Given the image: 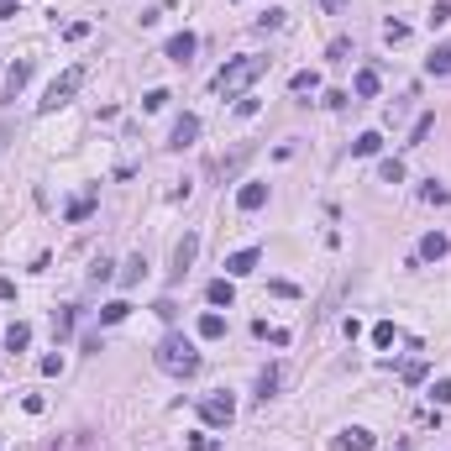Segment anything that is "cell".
Wrapping results in <instances>:
<instances>
[{"label":"cell","instance_id":"6da1fadb","mask_svg":"<svg viewBox=\"0 0 451 451\" xmlns=\"http://www.w3.org/2000/svg\"><path fill=\"white\" fill-rule=\"evenodd\" d=\"M153 362L168 373V378H194V373H200V352H194V341H189V336H178V331L158 341Z\"/></svg>","mask_w":451,"mask_h":451},{"label":"cell","instance_id":"7a4b0ae2","mask_svg":"<svg viewBox=\"0 0 451 451\" xmlns=\"http://www.w3.org/2000/svg\"><path fill=\"white\" fill-rule=\"evenodd\" d=\"M268 63H273V58H237V63H226V69L210 79V90L226 95V100H241V90H247L257 74H268Z\"/></svg>","mask_w":451,"mask_h":451},{"label":"cell","instance_id":"3957f363","mask_svg":"<svg viewBox=\"0 0 451 451\" xmlns=\"http://www.w3.org/2000/svg\"><path fill=\"white\" fill-rule=\"evenodd\" d=\"M79 84H84V69H79V63H74V69L63 74V79H53V84H48V95H42V105H37V110H42V116H48V110L69 105V100L79 95Z\"/></svg>","mask_w":451,"mask_h":451},{"label":"cell","instance_id":"277c9868","mask_svg":"<svg viewBox=\"0 0 451 451\" xmlns=\"http://www.w3.org/2000/svg\"><path fill=\"white\" fill-rule=\"evenodd\" d=\"M200 142V116H189V110H184V116L173 121V131H168V147H173V153H184V147H194Z\"/></svg>","mask_w":451,"mask_h":451},{"label":"cell","instance_id":"5b68a950","mask_svg":"<svg viewBox=\"0 0 451 451\" xmlns=\"http://www.w3.org/2000/svg\"><path fill=\"white\" fill-rule=\"evenodd\" d=\"M200 415L210 420V425H231V420H237V399H231V393H210V399L200 404Z\"/></svg>","mask_w":451,"mask_h":451},{"label":"cell","instance_id":"8992f818","mask_svg":"<svg viewBox=\"0 0 451 451\" xmlns=\"http://www.w3.org/2000/svg\"><path fill=\"white\" fill-rule=\"evenodd\" d=\"M373 446H378V436H373V430H362V425L341 430V436L331 441V451H373Z\"/></svg>","mask_w":451,"mask_h":451},{"label":"cell","instance_id":"52a82bcc","mask_svg":"<svg viewBox=\"0 0 451 451\" xmlns=\"http://www.w3.org/2000/svg\"><path fill=\"white\" fill-rule=\"evenodd\" d=\"M194 257H200V237L189 231V237H184V241L173 247V278H184V273H189V268H194Z\"/></svg>","mask_w":451,"mask_h":451},{"label":"cell","instance_id":"ba28073f","mask_svg":"<svg viewBox=\"0 0 451 451\" xmlns=\"http://www.w3.org/2000/svg\"><path fill=\"white\" fill-rule=\"evenodd\" d=\"M194 48H200V42H194V32H178V37H168L163 58H168V63H189V58H194Z\"/></svg>","mask_w":451,"mask_h":451},{"label":"cell","instance_id":"9c48e42d","mask_svg":"<svg viewBox=\"0 0 451 451\" xmlns=\"http://www.w3.org/2000/svg\"><path fill=\"white\" fill-rule=\"evenodd\" d=\"M257 262H262V252H257V247H241V252H231V257H226V273H231V278H247Z\"/></svg>","mask_w":451,"mask_h":451},{"label":"cell","instance_id":"30bf717a","mask_svg":"<svg viewBox=\"0 0 451 451\" xmlns=\"http://www.w3.org/2000/svg\"><path fill=\"white\" fill-rule=\"evenodd\" d=\"M26 79H32V58L11 63V74H6V90H0V95H6V100H16V95L26 90Z\"/></svg>","mask_w":451,"mask_h":451},{"label":"cell","instance_id":"8fae6325","mask_svg":"<svg viewBox=\"0 0 451 451\" xmlns=\"http://www.w3.org/2000/svg\"><path fill=\"white\" fill-rule=\"evenodd\" d=\"M262 205H268V184H241L237 189V210H262Z\"/></svg>","mask_w":451,"mask_h":451},{"label":"cell","instance_id":"7c38bea8","mask_svg":"<svg viewBox=\"0 0 451 451\" xmlns=\"http://www.w3.org/2000/svg\"><path fill=\"white\" fill-rule=\"evenodd\" d=\"M446 247H451V241L441 237V231H430V237L420 241V262H441V257H446Z\"/></svg>","mask_w":451,"mask_h":451},{"label":"cell","instance_id":"4fadbf2b","mask_svg":"<svg viewBox=\"0 0 451 451\" xmlns=\"http://www.w3.org/2000/svg\"><path fill=\"white\" fill-rule=\"evenodd\" d=\"M378 69H362V74H357V79H352V90H357V100H373V95H378Z\"/></svg>","mask_w":451,"mask_h":451},{"label":"cell","instance_id":"5bb4252c","mask_svg":"<svg viewBox=\"0 0 451 451\" xmlns=\"http://www.w3.org/2000/svg\"><path fill=\"white\" fill-rule=\"evenodd\" d=\"M289 90H294V95H315V90H321V74H315V69H299L294 79H289Z\"/></svg>","mask_w":451,"mask_h":451},{"label":"cell","instance_id":"9a60e30c","mask_svg":"<svg viewBox=\"0 0 451 451\" xmlns=\"http://www.w3.org/2000/svg\"><path fill=\"white\" fill-rule=\"evenodd\" d=\"M352 153H357V158H378V153H383V137H378V131H362V137L352 142Z\"/></svg>","mask_w":451,"mask_h":451},{"label":"cell","instance_id":"2e32d148","mask_svg":"<svg viewBox=\"0 0 451 451\" xmlns=\"http://www.w3.org/2000/svg\"><path fill=\"white\" fill-rule=\"evenodd\" d=\"M131 315V305L126 299H110V305H100V325H121Z\"/></svg>","mask_w":451,"mask_h":451},{"label":"cell","instance_id":"e0dca14e","mask_svg":"<svg viewBox=\"0 0 451 451\" xmlns=\"http://www.w3.org/2000/svg\"><path fill=\"white\" fill-rule=\"evenodd\" d=\"M205 299H210V305H231V299H237V289H231V278H215V284L205 289Z\"/></svg>","mask_w":451,"mask_h":451},{"label":"cell","instance_id":"ac0fdd59","mask_svg":"<svg viewBox=\"0 0 451 451\" xmlns=\"http://www.w3.org/2000/svg\"><path fill=\"white\" fill-rule=\"evenodd\" d=\"M26 341H32V325H22V321H16L11 331H6V352H26Z\"/></svg>","mask_w":451,"mask_h":451},{"label":"cell","instance_id":"d6986e66","mask_svg":"<svg viewBox=\"0 0 451 451\" xmlns=\"http://www.w3.org/2000/svg\"><path fill=\"white\" fill-rule=\"evenodd\" d=\"M200 336H205V341H221V336H226V321L215 315V309H210V315H200Z\"/></svg>","mask_w":451,"mask_h":451},{"label":"cell","instance_id":"ffe728a7","mask_svg":"<svg viewBox=\"0 0 451 451\" xmlns=\"http://www.w3.org/2000/svg\"><path fill=\"white\" fill-rule=\"evenodd\" d=\"M425 69H430V74H441V79L451 74V48H446V42H441V48H436V53L425 58Z\"/></svg>","mask_w":451,"mask_h":451},{"label":"cell","instance_id":"44dd1931","mask_svg":"<svg viewBox=\"0 0 451 451\" xmlns=\"http://www.w3.org/2000/svg\"><path fill=\"white\" fill-rule=\"evenodd\" d=\"M90 210H95V189H84V194H79V200H74V205H69L63 215H69V221H84Z\"/></svg>","mask_w":451,"mask_h":451},{"label":"cell","instance_id":"7402d4cb","mask_svg":"<svg viewBox=\"0 0 451 451\" xmlns=\"http://www.w3.org/2000/svg\"><path fill=\"white\" fill-rule=\"evenodd\" d=\"M247 158H252V147H237V153H231V158H226V163H221V178H237Z\"/></svg>","mask_w":451,"mask_h":451},{"label":"cell","instance_id":"603a6c76","mask_svg":"<svg viewBox=\"0 0 451 451\" xmlns=\"http://www.w3.org/2000/svg\"><path fill=\"white\" fill-rule=\"evenodd\" d=\"M420 200H425V205H446V200H451V189H446V184H436V178H425Z\"/></svg>","mask_w":451,"mask_h":451},{"label":"cell","instance_id":"cb8c5ba5","mask_svg":"<svg viewBox=\"0 0 451 451\" xmlns=\"http://www.w3.org/2000/svg\"><path fill=\"white\" fill-rule=\"evenodd\" d=\"M378 178H383V184H404V163H399V158H383V163H378Z\"/></svg>","mask_w":451,"mask_h":451},{"label":"cell","instance_id":"d4e9b609","mask_svg":"<svg viewBox=\"0 0 451 451\" xmlns=\"http://www.w3.org/2000/svg\"><path fill=\"white\" fill-rule=\"evenodd\" d=\"M430 131H436V116H420V121H415V131H409V147H425Z\"/></svg>","mask_w":451,"mask_h":451},{"label":"cell","instance_id":"484cf974","mask_svg":"<svg viewBox=\"0 0 451 451\" xmlns=\"http://www.w3.org/2000/svg\"><path fill=\"white\" fill-rule=\"evenodd\" d=\"M273 389H278V368H262V378H257V399H273Z\"/></svg>","mask_w":451,"mask_h":451},{"label":"cell","instance_id":"4316f807","mask_svg":"<svg viewBox=\"0 0 451 451\" xmlns=\"http://www.w3.org/2000/svg\"><path fill=\"white\" fill-rule=\"evenodd\" d=\"M53 336H74V309H58V315H53Z\"/></svg>","mask_w":451,"mask_h":451},{"label":"cell","instance_id":"83f0119b","mask_svg":"<svg viewBox=\"0 0 451 451\" xmlns=\"http://www.w3.org/2000/svg\"><path fill=\"white\" fill-rule=\"evenodd\" d=\"M252 331H257V336H268L273 346H289V331H278V325L268 331V321H252Z\"/></svg>","mask_w":451,"mask_h":451},{"label":"cell","instance_id":"f1b7e54d","mask_svg":"<svg viewBox=\"0 0 451 451\" xmlns=\"http://www.w3.org/2000/svg\"><path fill=\"white\" fill-rule=\"evenodd\" d=\"M393 336H399V331H393V321H378V325H373V346H393Z\"/></svg>","mask_w":451,"mask_h":451},{"label":"cell","instance_id":"f546056e","mask_svg":"<svg viewBox=\"0 0 451 451\" xmlns=\"http://www.w3.org/2000/svg\"><path fill=\"white\" fill-rule=\"evenodd\" d=\"M404 37H409V26H404V22H383V42H393V48H399Z\"/></svg>","mask_w":451,"mask_h":451},{"label":"cell","instance_id":"4dcf8cb0","mask_svg":"<svg viewBox=\"0 0 451 451\" xmlns=\"http://www.w3.org/2000/svg\"><path fill=\"white\" fill-rule=\"evenodd\" d=\"M168 100H173V95H168V90H147V95H142V110H163Z\"/></svg>","mask_w":451,"mask_h":451},{"label":"cell","instance_id":"1f68e13d","mask_svg":"<svg viewBox=\"0 0 451 451\" xmlns=\"http://www.w3.org/2000/svg\"><path fill=\"white\" fill-rule=\"evenodd\" d=\"M142 268H147V262H142V252H137V257H131V262H126V273H121V284H126V289H131V284H137V278H142Z\"/></svg>","mask_w":451,"mask_h":451},{"label":"cell","instance_id":"d6a6232c","mask_svg":"<svg viewBox=\"0 0 451 451\" xmlns=\"http://www.w3.org/2000/svg\"><path fill=\"white\" fill-rule=\"evenodd\" d=\"M105 278H110V257H95L90 262V284H105Z\"/></svg>","mask_w":451,"mask_h":451},{"label":"cell","instance_id":"836d02e7","mask_svg":"<svg viewBox=\"0 0 451 451\" xmlns=\"http://www.w3.org/2000/svg\"><path fill=\"white\" fill-rule=\"evenodd\" d=\"M451 22V0H436V6H430V26H446Z\"/></svg>","mask_w":451,"mask_h":451},{"label":"cell","instance_id":"e575fe53","mask_svg":"<svg viewBox=\"0 0 451 451\" xmlns=\"http://www.w3.org/2000/svg\"><path fill=\"white\" fill-rule=\"evenodd\" d=\"M278 26H284V11H278V6L268 16H257V32H278Z\"/></svg>","mask_w":451,"mask_h":451},{"label":"cell","instance_id":"d590c367","mask_svg":"<svg viewBox=\"0 0 451 451\" xmlns=\"http://www.w3.org/2000/svg\"><path fill=\"white\" fill-rule=\"evenodd\" d=\"M430 399H436V404H451V378H436V383H430Z\"/></svg>","mask_w":451,"mask_h":451},{"label":"cell","instance_id":"8d00e7d4","mask_svg":"<svg viewBox=\"0 0 451 451\" xmlns=\"http://www.w3.org/2000/svg\"><path fill=\"white\" fill-rule=\"evenodd\" d=\"M346 53H352V42H346V37H336L331 48H325V58H331V63H341V58H346Z\"/></svg>","mask_w":451,"mask_h":451},{"label":"cell","instance_id":"74e56055","mask_svg":"<svg viewBox=\"0 0 451 451\" xmlns=\"http://www.w3.org/2000/svg\"><path fill=\"white\" fill-rule=\"evenodd\" d=\"M257 110H262L257 95H241V100H237V116H257Z\"/></svg>","mask_w":451,"mask_h":451},{"label":"cell","instance_id":"f35d334b","mask_svg":"<svg viewBox=\"0 0 451 451\" xmlns=\"http://www.w3.org/2000/svg\"><path fill=\"white\" fill-rule=\"evenodd\" d=\"M268 289H273V294H278V299H299V289H294V284H289V278H273V284H268Z\"/></svg>","mask_w":451,"mask_h":451},{"label":"cell","instance_id":"ab89813d","mask_svg":"<svg viewBox=\"0 0 451 451\" xmlns=\"http://www.w3.org/2000/svg\"><path fill=\"white\" fill-rule=\"evenodd\" d=\"M189 451H221V441L215 436H189Z\"/></svg>","mask_w":451,"mask_h":451},{"label":"cell","instance_id":"60d3db41","mask_svg":"<svg viewBox=\"0 0 451 451\" xmlns=\"http://www.w3.org/2000/svg\"><path fill=\"white\" fill-rule=\"evenodd\" d=\"M63 37H69V42H79V37H90V22H69V26H63Z\"/></svg>","mask_w":451,"mask_h":451},{"label":"cell","instance_id":"b9f144b4","mask_svg":"<svg viewBox=\"0 0 451 451\" xmlns=\"http://www.w3.org/2000/svg\"><path fill=\"white\" fill-rule=\"evenodd\" d=\"M321 11H325V16H341V11H346V0H321Z\"/></svg>","mask_w":451,"mask_h":451},{"label":"cell","instance_id":"7bdbcfd3","mask_svg":"<svg viewBox=\"0 0 451 451\" xmlns=\"http://www.w3.org/2000/svg\"><path fill=\"white\" fill-rule=\"evenodd\" d=\"M6 16H16V0H0V22H6Z\"/></svg>","mask_w":451,"mask_h":451},{"label":"cell","instance_id":"ee69618b","mask_svg":"<svg viewBox=\"0 0 451 451\" xmlns=\"http://www.w3.org/2000/svg\"><path fill=\"white\" fill-rule=\"evenodd\" d=\"M0 299H11V284H6V278H0Z\"/></svg>","mask_w":451,"mask_h":451}]
</instances>
